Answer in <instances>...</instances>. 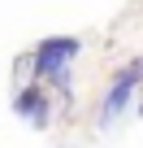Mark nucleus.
Here are the masks:
<instances>
[{"instance_id": "nucleus-3", "label": "nucleus", "mask_w": 143, "mask_h": 148, "mask_svg": "<svg viewBox=\"0 0 143 148\" xmlns=\"http://www.w3.org/2000/svg\"><path fill=\"white\" fill-rule=\"evenodd\" d=\"M13 109H18V118H26L30 126H48V96H43V87H39V83L22 87V92H18V100H13Z\"/></svg>"}, {"instance_id": "nucleus-2", "label": "nucleus", "mask_w": 143, "mask_h": 148, "mask_svg": "<svg viewBox=\"0 0 143 148\" xmlns=\"http://www.w3.org/2000/svg\"><path fill=\"white\" fill-rule=\"evenodd\" d=\"M139 70H143V65H139V61H130V65L117 74V79H113V87H108V96H104V105H100V122H104V126H108V122H113V118L130 105L134 83H139Z\"/></svg>"}, {"instance_id": "nucleus-1", "label": "nucleus", "mask_w": 143, "mask_h": 148, "mask_svg": "<svg viewBox=\"0 0 143 148\" xmlns=\"http://www.w3.org/2000/svg\"><path fill=\"white\" fill-rule=\"evenodd\" d=\"M78 48H83V39H74V35H61V39H43V44L35 48L30 65H35V74H52V70H61L65 61H74V57H78Z\"/></svg>"}]
</instances>
